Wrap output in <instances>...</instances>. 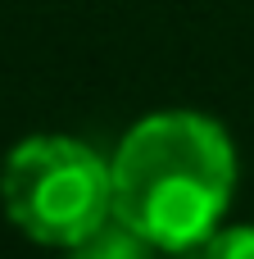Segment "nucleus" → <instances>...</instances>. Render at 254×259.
<instances>
[{
    "label": "nucleus",
    "instance_id": "1",
    "mask_svg": "<svg viewBox=\"0 0 254 259\" xmlns=\"http://www.w3.org/2000/svg\"><path fill=\"white\" fill-rule=\"evenodd\" d=\"M114 219L164 255H195L223 228L236 191V150L223 123L164 109L127 127L109 159Z\"/></svg>",
    "mask_w": 254,
    "mask_h": 259
},
{
    "label": "nucleus",
    "instance_id": "3",
    "mask_svg": "<svg viewBox=\"0 0 254 259\" xmlns=\"http://www.w3.org/2000/svg\"><path fill=\"white\" fill-rule=\"evenodd\" d=\"M68 259H155V246L145 237H136L127 223L109 219L105 228H95L82 246H73Z\"/></svg>",
    "mask_w": 254,
    "mask_h": 259
},
{
    "label": "nucleus",
    "instance_id": "2",
    "mask_svg": "<svg viewBox=\"0 0 254 259\" xmlns=\"http://www.w3.org/2000/svg\"><path fill=\"white\" fill-rule=\"evenodd\" d=\"M0 205L27 241L73 250L114 219L109 159L59 132L23 137L0 164Z\"/></svg>",
    "mask_w": 254,
    "mask_h": 259
},
{
    "label": "nucleus",
    "instance_id": "4",
    "mask_svg": "<svg viewBox=\"0 0 254 259\" xmlns=\"http://www.w3.org/2000/svg\"><path fill=\"white\" fill-rule=\"evenodd\" d=\"M200 259H254V223H236V228H218L209 237V246Z\"/></svg>",
    "mask_w": 254,
    "mask_h": 259
}]
</instances>
